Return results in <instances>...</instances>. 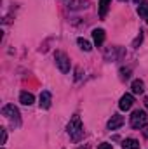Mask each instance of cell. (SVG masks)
<instances>
[{"label":"cell","instance_id":"cell-7","mask_svg":"<svg viewBox=\"0 0 148 149\" xmlns=\"http://www.w3.org/2000/svg\"><path fill=\"white\" fill-rule=\"evenodd\" d=\"M124 125V118L120 116V114H113L110 120H108V128L110 130H117V128H120Z\"/></svg>","mask_w":148,"mask_h":149},{"label":"cell","instance_id":"cell-15","mask_svg":"<svg viewBox=\"0 0 148 149\" xmlns=\"http://www.w3.org/2000/svg\"><path fill=\"white\" fill-rule=\"evenodd\" d=\"M120 73H122V80H127V78L131 76V70H124V68H122Z\"/></svg>","mask_w":148,"mask_h":149},{"label":"cell","instance_id":"cell-6","mask_svg":"<svg viewBox=\"0 0 148 149\" xmlns=\"http://www.w3.org/2000/svg\"><path fill=\"white\" fill-rule=\"evenodd\" d=\"M51 102H52V95H51V92L49 90H44L42 94H40V108L42 109H49L51 108Z\"/></svg>","mask_w":148,"mask_h":149},{"label":"cell","instance_id":"cell-10","mask_svg":"<svg viewBox=\"0 0 148 149\" xmlns=\"http://www.w3.org/2000/svg\"><path fill=\"white\" fill-rule=\"evenodd\" d=\"M110 2L111 0H99V17L105 19L106 17V12L110 9Z\"/></svg>","mask_w":148,"mask_h":149},{"label":"cell","instance_id":"cell-20","mask_svg":"<svg viewBox=\"0 0 148 149\" xmlns=\"http://www.w3.org/2000/svg\"><path fill=\"white\" fill-rule=\"evenodd\" d=\"M145 135H147V137H148V128H147V130H145Z\"/></svg>","mask_w":148,"mask_h":149},{"label":"cell","instance_id":"cell-17","mask_svg":"<svg viewBox=\"0 0 148 149\" xmlns=\"http://www.w3.org/2000/svg\"><path fill=\"white\" fill-rule=\"evenodd\" d=\"M7 142V132H5V128H2V144H5Z\"/></svg>","mask_w":148,"mask_h":149},{"label":"cell","instance_id":"cell-1","mask_svg":"<svg viewBox=\"0 0 148 149\" xmlns=\"http://www.w3.org/2000/svg\"><path fill=\"white\" fill-rule=\"evenodd\" d=\"M66 128H68V135H70V139L73 142H78L84 137V127H82V121H80L78 114H75L73 118L70 120V123H68Z\"/></svg>","mask_w":148,"mask_h":149},{"label":"cell","instance_id":"cell-18","mask_svg":"<svg viewBox=\"0 0 148 149\" xmlns=\"http://www.w3.org/2000/svg\"><path fill=\"white\" fill-rule=\"evenodd\" d=\"M134 2H136V3H143V0H134Z\"/></svg>","mask_w":148,"mask_h":149},{"label":"cell","instance_id":"cell-12","mask_svg":"<svg viewBox=\"0 0 148 149\" xmlns=\"http://www.w3.org/2000/svg\"><path fill=\"white\" fill-rule=\"evenodd\" d=\"M122 149H140V142L136 139H125L122 142Z\"/></svg>","mask_w":148,"mask_h":149},{"label":"cell","instance_id":"cell-5","mask_svg":"<svg viewBox=\"0 0 148 149\" xmlns=\"http://www.w3.org/2000/svg\"><path fill=\"white\" fill-rule=\"evenodd\" d=\"M132 104H134V97H132L131 94H125V95H122V97H120L118 108H120L122 111H129V109L132 108Z\"/></svg>","mask_w":148,"mask_h":149},{"label":"cell","instance_id":"cell-8","mask_svg":"<svg viewBox=\"0 0 148 149\" xmlns=\"http://www.w3.org/2000/svg\"><path fill=\"white\" fill-rule=\"evenodd\" d=\"M19 102L25 104V106H32V104L35 102V97H33L30 92H21V94H19Z\"/></svg>","mask_w":148,"mask_h":149},{"label":"cell","instance_id":"cell-11","mask_svg":"<svg viewBox=\"0 0 148 149\" xmlns=\"http://www.w3.org/2000/svg\"><path fill=\"white\" fill-rule=\"evenodd\" d=\"M131 88H132V94H143L145 92V83L141 81V80H134L132 81V85H131Z\"/></svg>","mask_w":148,"mask_h":149},{"label":"cell","instance_id":"cell-19","mask_svg":"<svg viewBox=\"0 0 148 149\" xmlns=\"http://www.w3.org/2000/svg\"><path fill=\"white\" fill-rule=\"evenodd\" d=\"M145 106H147V108H148V97H147V99H145Z\"/></svg>","mask_w":148,"mask_h":149},{"label":"cell","instance_id":"cell-3","mask_svg":"<svg viewBox=\"0 0 148 149\" xmlns=\"http://www.w3.org/2000/svg\"><path fill=\"white\" fill-rule=\"evenodd\" d=\"M2 114H4L5 118H9L12 123L19 125V111H18V108H16L14 104H5V106L2 108Z\"/></svg>","mask_w":148,"mask_h":149},{"label":"cell","instance_id":"cell-14","mask_svg":"<svg viewBox=\"0 0 148 149\" xmlns=\"http://www.w3.org/2000/svg\"><path fill=\"white\" fill-rule=\"evenodd\" d=\"M138 14H140L141 17H148V2L140 3V7H138Z\"/></svg>","mask_w":148,"mask_h":149},{"label":"cell","instance_id":"cell-4","mask_svg":"<svg viewBox=\"0 0 148 149\" xmlns=\"http://www.w3.org/2000/svg\"><path fill=\"white\" fill-rule=\"evenodd\" d=\"M54 61H56V66L59 68L61 73H68V71H70V59L66 57V54L56 52V54H54Z\"/></svg>","mask_w":148,"mask_h":149},{"label":"cell","instance_id":"cell-13","mask_svg":"<svg viewBox=\"0 0 148 149\" xmlns=\"http://www.w3.org/2000/svg\"><path fill=\"white\" fill-rule=\"evenodd\" d=\"M77 43H78V47H80L82 50H85V52H89V50L92 49V45H91L85 38H78V40H77Z\"/></svg>","mask_w":148,"mask_h":149},{"label":"cell","instance_id":"cell-9","mask_svg":"<svg viewBox=\"0 0 148 149\" xmlns=\"http://www.w3.org/2000/svg\"><path fill=\"white\" fill-rule=\"evenodd\" d=\"M92 38H94V43L99 47V45H103V42H105V30H94L92 31Z\"/></svg>","mask_w":148,"mask_h":149},{"label":"cell","instance_id":"cell-2","mask_svg":"<svg viewBox=\"0 0 148 149\" xmlns=\"http://www.w3.org/2000/svg\"><path fill=\"white\" fill-rule=\"evenodd\" d=\"M147 121H148V116H147V113L145 111H141V109H138V111H134L132 113V116H131V127L132 128H143L145 125H147Z\"/></svg>","mask_w":148,"mask_h":149},{"label":"cell","instance_id":"cell-16","mask_svg":"<svg viewBox=\"0 0 148 149\" xmlns=\"http://www.w3.org/2000/svg\"><path fill=\"white\" fill-rule=\"evenodd\" d=\"M98 149H113V146L108 144V142H103V144H99V146H98Z\"/></svg>","mask_w":148,"mask_h":149}]
</instances>
